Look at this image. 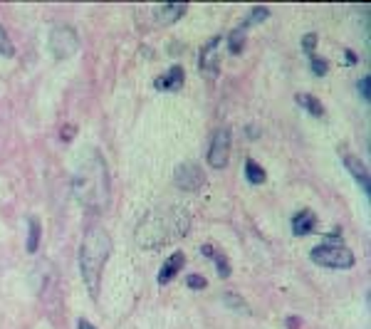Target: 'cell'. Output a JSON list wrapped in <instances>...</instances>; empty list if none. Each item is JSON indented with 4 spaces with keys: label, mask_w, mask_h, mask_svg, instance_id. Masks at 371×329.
<instances>
[{
    "label": "cell",
    "mask_w": 371,
    "mask_h": 329,
    "mask_svg": "<svg viewBox=\"0 0 371 329\" xmlns=\"http://www.w3.org/2000/svg\"><path fill=\"white\" fill-rule=\"evenodd\" d=\"M72 193L89 213H102L109 206V171L99 148L87 146L79 151L72 173Z\"/></svg>",
    "instance_id": "1"
},
{
    "label": "cell",
    "mask_w": 371,
    "mask_h": 329,
    "mask_svg": "<svg viewBox=\"0 0 371 329\" xmlns=\"http://www.w3.org/2000/svg\"><path fill=\"white\" fill-rule=\"evenodd\" d=\"M190 228V213L181 206H161V208L148 211L136 226V246L153 250L166 243L181 241Z\"/></svg>",
    "instance_id": "2"
},
{
    "label": "cell",
    "mask_w": 371,
    "mask_h": 329,
    "mask_svg": "<svg viewBox=\"0 0 371 329\" xmlns=\"http://www.w3.org/2000/svg\"><path fill=\"white\" fill-rule=\"evenodd\" d=\"M109 255H111L109 231L102 226H89L84 231L82 246H79V270H82V280L94 300L99 297V283H102V273Z\"/></svg>",
    "instance_id": "3"
},
{
    "label": "cell",
    "mask_w": 371,
    "mask_h": 329,
    "mask_svg": "<svg viewBox=\"0 0 371 329\" xmlns=\"http://www.w3.org/2000/svg\"><path fill=\"white\" fill-rule=\"evenodd\" d=\"M310 258L317 265H322V268H332V270H349L357 263L354 253L347 246H342V243H322V246L312 248Z\"/></svg>",
    "instance_id": "4"
},
{
    "label": "cell",
    "mask_w": 371,
    "mask_h": 329,
    "mask_svg": "<svg viewBox=\"0 0 371 329\" xmlns=\"http://www.w3.org/2000/svg\"><path fill=\"white\" fill-rule=\"evenodd\" d=\"M79 50V35L70 25H57L50 33V52L55 60H70Z\"/></svg>",
    "instance_id": "5"
},
{
    "label": "cell",
    "mask_w": 371,
    "mask_h": 329,
    "mask_svg": "<svg viewBox=\"0 0 371 329\" xmlns=\"http://www.w3.org/2000/svg\"><path fill=\"white\" fill-rule=\"evenodd\" d=\"M230 158V129L220 126L213 131V139L208 146V166L210 168H225Z\"/></svg>",
    "instance_id": "6"
},
{
    "label": "cell",
    "mask_w": 371,
    "mask_h": 329,
    "mask_svg": "<svg viewBox=\"0 0 371 329\" xmlns=\"http://www.w3.org/2000/svg\"><path fill=\"white\" fill-rule=\"evenodd\" d=\"M173 183L181 191H198L203 186V171H200L198 163H178L176 173H173Z\"/></svg>",
    "instance_id": "7"
},
{
    "label": "cell",
    "mask_w": 371,
    "mask_h": 329,
    "mask_svg": "<svg viewBox=\"0 0 371 329\" xmlns=\"http://www.w3.org/2000/svg\"><path fill=\"white\" fill-rule=\"evenodd\" d=\"M220 40L223 37H213V40L200 50V70H203L205 74H210V77H215L220 70V55H218Z\"/></svg>",
    "instance_id": "8"
},
{
    "label": "cell",
    "mask_w": 371,
    "mask_h": 329,
    "mask_svg": "<svg viewBox=\"0 0 371 329\" xmlns=\"http://www.w3.org/2000/svg\"><path fill=\"white\" fill-rule=\"evenodd\" d=\"M188 10L186 3H163V5H156L153 8V15H156L158 25H173L176 20H181Z\"/></svg>",
    "instance_id": "9"
},
{
    "label": "cell",
    "mask_w": 371,
    "mask_h": 329,
    "mask_svg": "<svg viewBox=\"0 0 371 329\" xmlns=\"http://www.w3.org/2000/svg\"><path fill=\"white\" fill-rule=\"evenodd\" d=\"M344 166H347V171L352 173L354 178H357V183L362 186L364 188V193L371 196V183H369V171H367V166L362 163V158H357V156H344Z\"/></svg>",
    "instance_id": "10"
},
{
    "label": "cell",
    "mask_w": 371,
    "mask_h": 329,
    "mask_svg": "<svg viewBox=\"0 0 371 329\" xmlns=\"http://www.w3.org/2000/svg\"><path fill=\"white\" fill-rule=\"evenodd\" d=\"M183 79H186L183 67L173 65L166 74H161V77L156 79V89H161V92H178V89L183 87Z\"/></svg>",
    "instance_id": "11"
},
{
    "label": "cell",
    "mask_w": 371,
    "mask_h": 329,
    "mask_svg": "<svg viewBox=\"0 0 371 329\" xmlns=\"http://www.w3.org/2000/svg\"><path fill=\"white\" fill-rule=\"evenodd\" d=\"M183 265H186V255H183V253H173V255L168 258L166 263H163L161 273H158V283H161V285L171 283V280L183 270Z\"/></svg>",
    "instance_id": "12"
},
{
    "label": "cell",
    "mask_w": 371,
    "mask_h": 329,
    "mask_svg": "<svg viewBox=\"0 0 371 329\" xmlns=\"http://www.w3.org/2000/svg\"><path fill=\"white\" fill-rule=\"evenodd\" d=\"M317 226V216L312 211H300V213L293 218V231L295 236H310Z\"/></svg>",
    "instance_id": "13"
},
{
    "label": "cell",
    "mask_w": 371,
    "mask_h": 329,
    "mask_svg": "<svg viewBox=\"0 0 371 329\" xmlns=\"http://www.w3.org/2000/svg\"><path fill=\"white\" fill-rule=\"evenodd\" d=\"M200 253L213 260L215 268H218V275H220V278H228V275H230V265H228V258L223 255V253L215 250L213 246H203V248H200Z\"/></svg>",
    "instance_id": "14"
},
{
    "label": "cell",
    "mask_w": 371,
    "mask_h": 329,
    "mask_svg": "<svg viewBox=\"0 0 371 329\" xmlns=\"http://www.w3.org/2000/svg\"><path fill=\"white\" fill-rule=\"evenodd\" d=\"M297 104L305 107L312 116H320V119L325 116V107H322V102L317 97H312V94H297Z\"/></svg>",
    "instance_id": "15"
},
{
    "label": "cell",
    "mask_w": 371,
    "mask_h": 329,
    "mask_svg": "<svg viewBox=\"0 0 371 329\" xmlns=\"http://www.w3.org/2000/svg\"><path fill=\"white\" fill-rule=\"evenodd\" d=\"M245 28L248 25H240V28H235L228 37V52L230 55H238V52L243 50V45H245Z\"/></svg>",
    "instance_id": "16"
},
{
    "label": "cell",
    "mask_w": 371,
    "mask_h": 329,
    "mask_svg": "<svg viewBox=\"0 0 371 329\" xmlns=\"http://www.w3.org/2000/svg\"><path fill=\"white\" fill-rule=\"evenodd\" d=\"M28 253H37V246H40V221L37 218H30L28 221Z\"/></svg>",
    "instance_id": "17"
},
{
    "label": "cell",
    "mask_w": 371,
    "mask_h": 329,
    "mask_svg": "<svg viewBox=\"0 0 371 329\" xmlns=\"http://www.w3.org/2000/svg\"><path fill=\"white\" fill-rule=\"evenodd\" d=\"M245 176H248V181L255 183V186L265 181V171L258 166L255 161H253V158H248V161H245Z\"/></svg>",
    "instance_id": "18"
},
{
    "label": "cell",
    "mask_w": 371,
    "mask_h": 329,
    "mask_svg": "<svg viewBox=\"0 0 371 329\" xmlns=\"http://www.w3.org/2000/svg\"><path fill=\"white\" fill-rule=\"evenodd\" d=\"M0 55H5V57L15 55V47H13V42L8 40V33H5L3 25H0Z\"/></svg>",
    "instance_id": "19"
},
{
    "label": "cell",
    "mask_w": 371,
    "mask_h": 329,
    "mask_svg": "<svg viewBox=\"0 0 371 329\" xmlns=\"http://www.w3.org/2000/svg\"><path fill=\"white\" fill-rule=\"evenodd\" d=\"M270 15V8H265V5H258V8H253V13H250V18H248V23L245 25H255L260 23V20H265Z\"/></svg>",
    "instance_id": "20"
},
{
    "label": "cell",
    "mask_w": 371,
    "mask_h": 329,
    "mask_svg": "<svg viewBox=\"0 0 371 329\" xmlns=\"http://www.w3.org/2000/svg\"><path fill=\"white\" fill-rule=\"evenodd\" d=\"M310 62H312V72H315L317 77H322V74H327V62H325V60H320V57L312 55V57H310Z\"/></svg>",
    "instance_id": "21"
},
{
    "label": "cell",
    "mask_w": 371,
    "mask_h": 329,
    "mask_svg": "<svg viewBox=\"0 0 371 329\" xmlns=\"http://www.w3.org/2000/svg\"><path fill=\"white\" fill-rule=\"evenodd\" d=\"M315 45H317V35L315 33H310V35L302 37V47H305L310 55H312V50H315Z\"/></svg>",
    "instance_id": "22"
},
{
    "label": "cell",
    "mask_w": 371,
    "mask_h": 329,
    "mask_svg": "<svg viewBox=\"0 0 371 329\" xmlns=\"http://www.w3.org/2000/svg\"><path fill=\"white\" fill-rule=\"evenodd\" d=\"M188 288L203 290L205 288V278H200V275H188Z\"/></svg>",
    "instance_id": "23"
},
{
    "label": "cell",
    "mask_w": 371,
    "mask_h": 329,
    "mask_svg": "<svg viewBox=\"0 0 371 329\" xmlns=\"http://www.w3.org/2000/svg\"><path fill=\"white\" fill-rule=\"evenodd\" d=\"M369 87H371L369 77H362V82H359V94H362L364 102H369Z\"/></svg>",
    "instance_id": "24"
},
{
    "label": "cell",
    "mask_w": 371,
    "mask_h": 329,
    "mask_svg": "<svg viewBox=\"0 0 371 329\" xmlns=\"http://www.w3.org/2000/svg\"><path fill=\"white\" fill-rule=\"evenodd\" d=\"M354 62H357V55L352 50H347V65H354Z\"/></svg>",
    "instance_id": "25"
},
{
    "label": "cell",
    "mask_w": 371,
    "mask_h": 329,
    "mask_svg": "<svg viewBox=\"0 0 371 329\" xmlns=\"http://www.w3.org/2000/svg\"><path fill=\"white\" fill-rule=\"evenodd\" d=\"M77 329H94V327L89 325L87 320H79V322H77Z\"/></svg>",
    "instance_id": "26"
}]
</instances>
